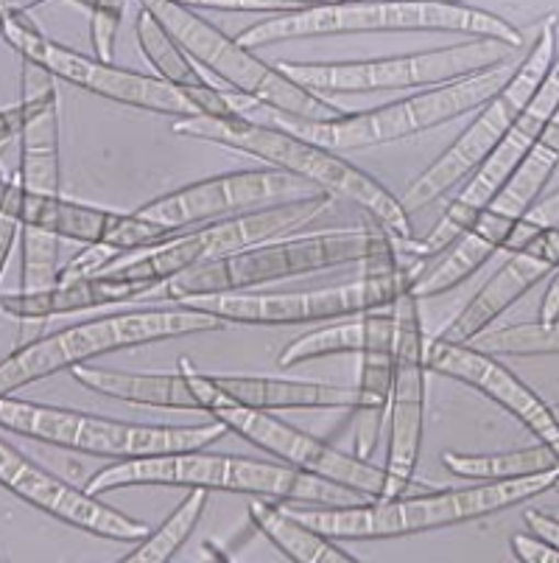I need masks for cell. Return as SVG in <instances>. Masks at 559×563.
Wrapping results in <instances>:
<instances>
[{"label":"cell","mask_w":559,"mask_h":563,"mask_svg":"<svg viewBox=\"0 0 559 563\" xmlns=\"http://www.w3.org/2000/svg\"><path fill=\"white\" fill-rule=\"evenodd\" d=\"M249 521L258 532H264L266 539L283 552L286 558L297 563H353L356 555L327 539L325 532L308 525L291 510L280 508L275 499H264L255 496L249 501Z\"/></svg>","instance_id":"obj_28"},{"label":"cell","mask_w":559,"mask_h":563,"mask_svg":"<svg viewBox=\"0 0 559 563\" xmlns=\"http://www.w3.org/2000/svg\"><path fill=\"white\" fill-rule=\"evenodd\" d=\"M554 412H557V418H559V404H554Z\"/></svg>","instance_id":"obj_43"},{"label":"cell","mask_w":559,"mask_h":563,"mask_svg":"<svg viewBox=\"0 0 559 563\" xmlns=\"http://www.w3.org/2000/svg\"><path fill=\"white\" fill-rule=\"evenodd\" d=\"M141 485H171V488L233 490V494L264 496V499L297 501L305 508L316 505H347L358 501L356 490L308 474L286 463L241 457V454H215L204 449L193 452L163 454V457L121 460L101 468L87 483L90 494H110L118 488H141Z\"/></svg>","instance_id":"obj_5"},{"label":"cell","mask_w":559,"mask_h":563,"mask_svg":"<svg viewBox=\"0 0 559 563\" xmlns=\"http://www.w3.org/2000/svg\"><path fill=\"white\" fill-rule=\"evenodd\" d=\"M70 376L90 393H99L115 401L141 404V407L179 409V412H219L227 407V398L219 393L210 373H202L188 356H182L174 373H132L110 367L76 365Z\"/></svg>","instance_id":"obj_22"},{"label":"cell","mask_w":559,"mask_h":563,"mask_svg":"<svg viewBox=\"0 0 559 563\" xmlns=\"http://www.w3.org/2000/svg\"><path fill=\"white\" fill-rule=\"evenodd\" d=\"M3 213L18 217L23 224L43 228L59 235L62 242L110 244L121 253L154 250L177 235V230L146 219L143 213H121L96 205L65 199L62 194H31L23 180L9 177L3 188Z\"/></svg>","instance_id":"obj_17"},{"label":"cell","mask_w":559,"mask_h":563,"mask_svg":"<svg viewBox=\"0 0 559 563\" xmlns=\"http://www.w3.org/2000/svg\"><path fill=\"white\" fill-rule=\"evenodd\" d=\"M425 365L431 373H439V376H448L479 390L492 404L506 409L537 440L559 446V418L551 404L543 401L529 384L523 382L512 367H506L495 353L434 336V340L425 342Z\"/></svg>","instance_id":"obj_20"},{"label":"cell","mask_w":559,"mask_h":563,"mask_svg":"<svg viewBox=\"0 0 559 563\" xmlns=\"http://www.w3.org/2000/svg\"><path fill=\"white\" fill-rule=\"evenodd\" d=\"M551 514H554V516H559V505H557V508H551Z\"/></svg>","instance_id":"obj_42"},{"label":"cell","mask_w":559,"mask_h":563,"mask_svg":"<svg viewBox=\"0 0 559 563\" xmlns=\"http://www.w3.org/2000/svg\"><path fill=\"white\" fill-rule=\"evenodd\" d=\"M364 266V275L412 273L394 247V235L378 219L367 217L364 228L322 230V233L297 235V239H271L253 250L235 253L230 258L213 261L182 273L163 284V298L182 303L199 295L222 291H249L255 286L277 284L286 278L322 273L333 266Z\"/></svg>","instance_id":"obj_1"},{"label":"cell","mask_w":559,"mask_h":563,"mask_svg":"<svg viewBox=\"0 0 559 563\" xmlns=\"http://www.w3.org/2000/svg\"><path fill=\"white\" fill-rule=\"evenodd\" d=\"M59 235L43 228L23 224L20 235V255H23V273H20V291H43L59 284Z\"/></svg>","instance_id":"obj_33"},{"label":"cell","mask_w":559,"mask_h":563,"mask_svg":"<svg viewBox=\"0 0 559 563\" xmlns=\"http://www.w3.org/2000/svg\"><path fill=\"white\" fill-rule=\"evenodd\" d=\"M512 555L523 563H559V547L540 539L535 532H515L510 541Z\"/></svg>","instance_id":"obj_37"},{"label":"cell","mask_w":559,"mask_h":563,"mask_svg":"<svg viewBox=\"0 0 559 563\" xmlns=\"http://www.w3.org/2000/svg\"><path fill=\"white\" fill-rule=\"evenodd\" d=\"M160 289V284L146 278H130L115 269L96 278L68 280V284H56L43 291H18V295H3V311L12 320L23 322H43L48 317L76 314V311L107 309V306L130 303V300L143 298L148 291Z\"/></svg>","instance_id":"obj_24"},{"label":"cell","mask_w":559,"mask_h":563,"mask_svg":"<svg viewBox=\"0 0 559 563\" xmlns=\"http://www.w3.org/2000/svg\"><path fill=\"white\" fill-rule=\"evenodd\" d=\"M546 228H559V191L548 194V197L537 199V202L532 205V211L515 224L512 235L506 239L504 253L510 255L515 253V250L526 247V244H529L532 239Z\"/></svg>","instance_id":"obj_35"},{"label":"cell","mask_w":559,"mask_h":563,"mask_svg":"<svg viewBox=\"0 0 559 563\" xmlns=\"http://www.w3.org/2000/svg\"><path fill=\"white\" fill-rule=\"evenodd\" d=\"M118 255H121V250L110 247V244H85V250L59 269V284L104 275L107 266L115 264Z\"/></svg>","instance_id":"obj_36"},{"label":"cell","mask_w":559,"mask_h":563,"mask_svg":"<svg viewBox=\"0 0 559 563\" xmlns=\"http://www.w3.org/2000/svg\"><path fill=\"white\" fill-rule=\"evenodd\" d=\"M445 468L454 477L481 483V479H515L532 477V474H546V471H559V446L557 443H543L529 449H510V452L492 454H468V452H445Z\"/></svg>","instance_id":"obj_29"},{"label":"cell","mask_w":559,"mask_h":563,"mask_svg":"<svg viewBox=\"0 0 559 563\" xmlns=\"http://www.w3.org/2000/svg\"><path fill=\"white\" fill-rule=\"evenodd\" d=\"M515 65L506 63L499 65V68L465 76V79L445 81V85L428 87V90L409 96V99L389 101V104L376 107V110L345 112V115L333 118V121H311V118L291 115V112L260 104V101L235 93V90H227V101L235 115L280 126V130L320 143L325 150L358 152L372 150V146H387V143L403 141V137L423 135V132L437 130L448 121L479 110V107H484L487 101L501 93V87L515 74Z\"/></svg>","instance_id":"obj_2"},{"label":"cell","mask_w":559,"mask_h":563,"mask_svg":"<svg viewBox=\"0 0 559 563\" xmlns=\"http://www.w3.org/2000/svg\"><path fill=\"white\" fill-rule=\"evenodd\" d=\"M135 37L143 56H146L148 65L154 68V76H160L163 81L177 87L179 93L197 107L199 115H235L233 107H230L227 101V93L215 90V87L204 79L197 59L177 43V37L168 32L152 9L141 7V12H137Z\"/></svg>","instance_id":"obj_27"},{"label":"cell","mask_w":559,"mask_h":563,"mask_svg":"<svg viewBox=\"0 0 559 563\" xmlns=\"http://www.w3.org/2000/svg\"><path fill=\"white\" fill-rule=\"evenodd\" d=\"M20 137V180L31 194H59V93L3 110V141Z\"/></svg>","instance_id":"obj_26"},{"label":"cell","mask_w":559,"mask_h":563,"mask_svg":"<svg viewBox=\"0 0 559 563\" xmlns=\"http://www.w3.org/2000/svg\"><path fill=\"white\" fill-rule=\"evenodd\" d=\"M559 54V14H546L537 23V34L526 54L517 59L515 74L512 79L501 87V93L495 99L479 107V115L468 124V130L461 132L448 150L431 163L417 180L403 191L400 202L406 208V213L423 211L425 205L437 202L456 186L468 180L470 174L492 155V150L506 137V132L515 126L521 112L526 110L540 85L546 81L548 70L554 68Z\"/></svg>","instance_id":"obj_9"},{"label":"cell","mask_w":559,"mask_h":563,"mask_svg":"<svg viewBox=\"0 0 559 563\" xmlns=\"http://www.w3.org/2000/svg\"><path fill=\"white\" fill-rule=\"evenodd\" d=\"M126 3L130 0H99V7L90 12L92 56H99L104 63H112V51H115L118 29H121Z\"/></svg>","instance_id":"obj_34"},{"label":"cell","mask_w":559,"mask_h":563,"mask_svg":"<svg viewBox=\"0 0 559 563\" xmlns=\"http://www.w3.org/2000/svg\"><path fill=\"white\" fill-rule=\"evenodd\" d=\"M0 427L45 446L107 457L112 463L210 449L215 440L230 432L215 418L199 427H166V423L148 427V423L112 421L104 415L79 412V409L23 401L14 396H0Z\"/></svg>","instance_id":"obj_8"},{"label":"cell","mask_w":559,"mask_h":563,"mask_svg":"<svg viewBox=\"0 0 559 563\" xmlns=\"http://www.w3.org/2000/svg\"><path fill=\"white\" fill-rule=\"evenodd\" d=\"M559 471L515 479H481L468 488H425L398 499L347 501V505H316L300 510V519L325 532L327 539L378 541L443 530L461 521L510 510L546 490L557 488Z\"/></svg>","instance_id":"obj_4"},{"label":"cell","mask_w":559,"mask_h":563,"mask_svg":"<svg viewBox=\"0 0 559 563\" xmlns=\"http://www.w3.org/2000/svg\"><path fill=\"white\" fill-rule=\"evenodd\" d=\"M20 235H23V222L18 217H9L3 213V222H0V247H3V269H7L9 258H12L14 244L20 242Z\"/></svg>","instance_id":"obj_39"},{"label":"cell","mask_w":559,"mask_h":563,"mask_svg":"<svg viewBox=\"0 0 559 563\" xmlns=\"http://www.w3.org/2000/svg\"><path fill=\"white\" fill-rule=\"evenodd\" d=\"M0 483L7 485V490H12L18 499L29 501L31 508L43 510L76 530L99 536V539L137 544L152 532L146 521L110 508L87 488L81 490L65 483L40 463L25 457L23 452H18L12 443H0Z\"/></svg>","instance_id":"obj_19"},{"label":"cell","mask_w":559,"mask_h":563,"mask_svg":"<svg viewBox=\"0 0 559 563\" xmlns=\"http://www.w3.org/2000/svg\"><path fill=\"white\" fill-rule=\"evenodd\" d=\"M557 490H559V483H557Z\"/></svg>","instance_id":"obj_44"},{"label":"cell","mask_w":559,"mask_h":563,"mask_svg":"<svg viewBox=\"0 0 559 563\" xmlns=\"http://www.w3.org/2000/svg\"><path fill=\"white\" fill-rule=\"evenodd\" d=\"M210 490L204 488H188V496L179 501L171 510L166 521L157 530H152L143 541H137L126 555L121 558L123 563H166L188 544L191 532L202 521L204 510H208Z\"/></svg>","instance_id":"obj_30"},{"label":"cell","mask_w":559,"mask_h":563,"mask_svg":"<svg viewBox=\"0 0 559 563\" xmlns=\"http://www.w3.org/2000/svg\"><path fill=\"white\" fill-rule=\"evenodd\" d=\"M37 3H43V0H0V7L25 9V12H31V9L37 7Z\"/></svg>","instance_id":"obj_41"},{"label":"cell","mask_w":559,"mask_h":563,"mask_svg":"<svg viewBox=\"0 0 559 563\" xmlns=\"http://www.w3.org/2000/svg\"><path fill=\"white\" fill-rule=\"evenodd\" d=\"M394 378L389 398V440L387 463H383L381 499L425 490L414 485V471L420 463L425 432V331L420 317V298L412 286L400 291L394 300Z\"/></svg>","instance_id":"obj_15"},{"label":"cell","mask_w":559,"mask_h":563,"mask_svg":"<svg viewBox=\"0 0 559 563\" xmlns=\"http://www.w3.org/2000/svg\"><path fill=\"white\" fill-rule=\"evenodd\" d=\"M331 205V194H316V197L269 205V208H260V211L219 219V222L202 224V228L179 230L174 239H168L160 247L137 255L135 261L118 264L115 273L130 275V278H146L163 286L177 278V275L191 273L197 266L213 264V261L230 258V255L253 250L258 244L271 242V239H280L289 230L322 217Z\"/></svg>","instance_id":"obj_12"},{"label":"cell","mask_w":559,"mask_h":563,"mask_svg":"<svg viewBox=\"0 0 559 563\" xmlns=\"http://www.w3.org/2000/svg\"><path fill=\"white\" fill-rule=\"evenodd\" d=\"M364 342H367V322L364 314L347 317L342 322H333L325 329H314L308 334L297 336L294 342L280 351L277 365L289 371V367L302 365V362L320 360V356H336V353H361Z\"/></svg>","instance_id":"obj_31"},{"label":"cell","mask_w":559,"mask_h":563,"mask_svg":"<svg viewBox=\"0 0 559 563\" xmlns=\"http://www.w3.org/2000/svg\"><path fill=\"white\" fill-rule=\"evenodd\" d=\"M414 284L412 273L364 275L361 280L314 291H222L182 300L238 325H300L347 320L376 309H392L400 291Z\"/></svg>","instance_id":"obj_14"},{"label":"cell","mask_w":559,"mask_h":563,"mask_svg":"<svg viewBox=\"0 0 559 563\" xmlns=\"http://www.w3.org/2000/svg\"><path fill=\"white\" fill-rule=\"evenodd\" d=\"M376 32L465 34V37L501 40L523 48V34L515 23L473 3H443V0H353V3L271 14L241 32L238 40L246 48H264L289 40Z\"/></svg>","instance_id":"obj_6"},{"label":"cell","mask_w":559,"mask_h":563,"mask_svg":"<svg viewBox=\"0 0 559 563\" xmlns=\"http://www.w3.org/2000/svg\"><path fill=\"white\" fill-rule=\"evenodd\" d=\"M517 45L490 37H468L445 48L417 51L403 56L353 59V63H291L280 59L297 85L311 93H376V90H409V87H437L465 79L481 70L499 68L517 56Z\"/></svg>","instance_id":"obj_11"},{"label":"cell","mask_w":559,"mask_h":563,"mask_svg":"<svg viewBox=\"0 0 559 563\" xmlns=\"http://www.w3.org/2000/svg\"><path fill=\"white\" fill-rule=\"evenodd\" d=\"M554 269H559V228H546L526 247L510 253V258L492 273V278L476 291L465 303V309L437 336L445 342L470 345Z\"/></svg>","instance_id":"obj_21"},{"label":"cell","mask_w":559,"mask_h":563,"mask_svg":"<svg viewBox=\"0 0 559 563\" xmlns=\"http://www.w3.org/2000/svg\"><path fill=\"white\" fill-rule=\"evenodd\" d=\"M215 421H222L230 432L244 438L246 443L264 449L269 457L286 465L316 474V477L336 483L347 490H356L361 499H381L383 468L361 460L358 454H347L331 446L327 440L314 438L311 432L280 421L275 412L246 407H224L213 412Z\"/></svg>","instance_id":"obj_18"},{"label":"cell","mask_w":559,"mask_h":563,"mask_svg":"<svg viewBox=\"0 0 559 563\" xmlns=\"http://www.w3.org/2000/svg\"><path fill=\"white\" fill-rule=\"evenodd\" d=\"M227 407L260 409V412H316V409H353L356 387L336 382H308V378L238 376V373H210Z\"/></svg>","instance_id":"obj_25"},{"label":"cell","mask_w":559,"mask_h":563,"mask_svg":"<svg viewBox=\"0 0 559 563\" xmlns=\"http://www.w3.org/2000/svg\"><path fill=\"white\" fill-rule=\"evenodd\" d=\"M367 322V342L361 347V373H358L356 398V432L353 449L361 460H372L381 429L389 415L394 378V309H376L364 314Z\"/></svg>","instance_id":"obj_23"},{"label":"cell","mask_w":559,"mask_h":563,"mask_svg":"<svg viewBox=\"0 0 559 563\" xmlns=\"http://www.w3.org/2000/svg\"><path fill=\"white\" fill-rule=\"evenodd\" d=\"M224 325L227 320L222 317L185 303L168 309L121 311V314L76 322L70 329L14 347L0 367V396H14L29 384L43 382L54 373L74 371L76 365H87L104 353L177 340V336L210 334V331H222Z\"/></svg>","instance_id":"obj_7"},{"label":"cell","mask_w":559,"mask_h":563,"mask_svg":"<svg viewBox=\"0 0 559 563\" xmlns=\"http://www.w3.org/2000/svg\"><path fill=\"white\" fill-rule=\"evenodd\" d=\"M523 525H526V530L535 532V536L559 547V516H554L551 510H526L523 514Z\"/></svg>","instance_id":"obj_38"},{"label":"cell","mask_w":559,"mask_h":563,"mask_svg":"<svg viewBox=\"0 0 559 563\" xmlns=\"http://www.w3.org/2000/svg\"><path fill=\"white\" fill-rule=\"evenodd\" d=\"M470 345L490 351L495 356H557L559 320L554 322H517L504 329L484 331Z\"/></svg>","instance_id":"obj_32"},{"label":"cell","mask_w":559,"mask_h":563,"mask_svg":"<svg viewBox=\"0 0 559 563\" xmlns=\"http://www.w3.org/2000/svg\"><path fill=\"white\" fill-rule=\"evenodd\" d=\"M559 320V269H554L551 280L546 286V295H543L540 314H537V322H554Z\"/></svg>","instance_id":"obj_40"},{"label":"cell","mask_w":559,"mask_h":563,"mask_svg":"<svg viewBox=\"0 0 559 563\" xmlns=\"http://www.w3.org/2000/svg\"><path fill=\"white\" fill-rule=\"evenodd\" d=\"M174 132L182 137H193V141L258 157L266 166L302 177V180L320 186L331 197L361 208L367 217L378 219L394 235V242H412L414 239L412 217L406 213L400 197H394L387 186H381L372 174L342 157V152L325 150L308 137L286 132L280 126L260 124V121L244 115L177 118Z\"/></svg>","instance_id":"obj_3"},{"label":"cell","mask_w":559,"mask_h":563,"mask_svg":"<svg viewBox=\"0 0 559 563\" xmlns=\"http://www.w3.org/2000/svg\"><path fill=\"white\" fill-rule=\"evenodd\" d=\"M3 9V37L12 45V51H18L29 63L43 65L59 81H68V85L87 90V93L115 101V104L157 112V115H199L197 107L185 99L177 87L163 81L160 76L137 74V70H126L112 63H104L99 56L79 54V51L68 48V45L45 37L37 20L31 18L25 9Z\"/></svg>","instance_id":"obj_13"},{"label":"cell","mask_w":559,"mask_h":563,"mask_svg":"<svg viewBox=\"0 0 559 563\" xmlns=\"http://www.w3.org/2000/svg\"><path fill=\"white\" fill-rule=\"evenodd\" d=\"M316 194L327 191H322L314 183L302 180V177H294V174L280 172V168H241V172L215 174L208 180L191 183V186L148 199L146 205L137 208V213L179 233V230L202 228V224L219 222V219L260 211L269 205L316 197Z\"/></svg>","instance_id":"obj_16"},{"label":"cell","mask_w":559,"mask_h":563,"mask_svg":"<svg viewBox=\"0 0 559 563\" xmlns=\"http://www.w3.org/2000/svg\"><path fill=\"white\" fill-rule=\"evenodd\" d=\"M141 7L152 9L160 18L177 43L197 59L199 68L219 76L235 93L311 121H333L347 112L325 96L297 85L283 68H277V63L260 59L255 48H246L238 37L215 29L197 9L182 7L177 0H141Z\"/></svg>","instance_id":"obj_10"}]
</instances>
